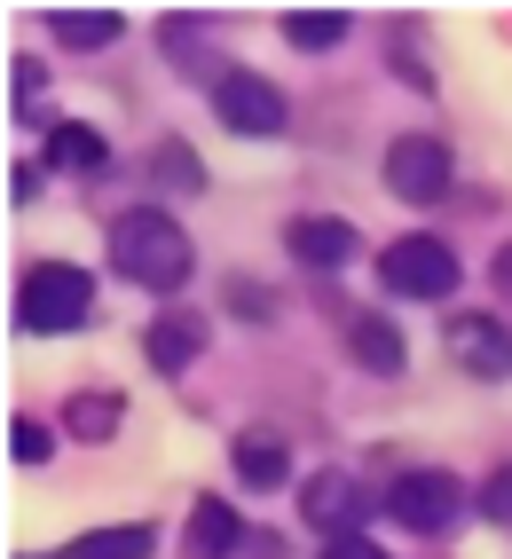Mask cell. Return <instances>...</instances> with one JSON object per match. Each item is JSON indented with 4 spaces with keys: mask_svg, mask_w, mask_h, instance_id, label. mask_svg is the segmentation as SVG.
Instances as JSON below:
<instances>
[{
    "mask_svg": "<svg viewBox=\"0 0 512 559\" xmlns=\"http://www.w3.org/2000/svg\"><path fill=\"white\" fill-rule=\"evenodd\" d=\"M386 512H394L410 536H450L457 520H465V480L442 473V465H410V473L386 489Z\"/></svg>",
    "mask_w": 512,
    "mask_h": 559,
    "instance_id": "cell-4",
    "label": "cell"
},
{
    "mask_svg": "<svg viewBox=\"0 0 512 559\" xmlns=\"http://www.w3.org/2000/svg\"><path fill=\"white\" fill-rule=\"evenodd\" d=\"M158 181H166V190H181V198H190V190H205V166L190 158V151H181V142H158V166H151Z\"/></svg>",
    "mask_w": 512,
    "mask_h": 559,
    "instance_id": "cell-19",
    "label": "cell"
},
{
    "mask_svg": "<svg viewBox=\"0 0 512 559\" xmlns=\"http://www.w3.org/2000/svg\"><path fill=\"white\" fill-rule=\"evenodd\" d=\"M142 355H151V370H190L205 355V323L198 316H158L142 331Z\"/></svg>",
    "mask_w": 512,
    "mask_h": 559,
    "instance_id": "cell-12",
    "label": "cell"
},
{
    "mask_svg": "<svg viewBox=\"0 0 512 559\" xmlns=\"http://www.w3.org/2000/svg\"><path fill=\"white\" fill-rule=\"evenodd\" d=\"M284 252L308 260V269H347V260H355V229H347V221H332V213H300V221L284 229Z\"/></svg>",
    "mask_w": 512,
    "mask_h": 559,
    "instance_id": "cell-9",
    "label": "cell"
},
{
    "mask_svg": "<svg viewBox=\"0 0 512 559\" xmlns=\"http://www.w3.org/2000/svg\"><path fill=\"white\" fill-rule=\"evenodd\" d=\"M457 276L465 269H457V252L442 237H394L379 252V284L394 292V300H450Z\"/></svg>",
    "mask_w": 512,
    "mask_h": 559,
    "instance_id": "cell-3",
    "label": "cell"
},
{
    "mask_svg": "<svg viewBox=\"0 0 512 559\" xmlns=\"http://www.w3.org/2000/svg\"><path fill=\"white\" fill-rule=\"evenodd\" d=\"M284 40L308 48V56L340 48V40H347V9H291V16H284Z\"/></svg>",
    "mask_w": 512,
    "mask_h": 559,
    "instance_id": "cell-17",
    "label": "cell"
},
{
    "mask_svg": "<svg viewBox=\"0 0 512 559\" xmlns=\"http://www.w3.org/2000/svg\"><path fill=\"white\" fill-rule=\"evenodd\" d=\"M300 512H308V528H340V536H355L362 489H355L347 473H315V480H308V497H300Z\"/></svg>",
    "mask_w": 512,
    "mask_h": 559,
    "instance_id": "cell-11",
    "label": "cell"
},
{
    "mask_svg": "<svg viewBox=\"0 0 512 559\" xmlns=\"http://www.w3.org/2000/svg\"><path fill=\"white\" fill-rule=\"evenodd\" d=\"M442 340H450V362L473 370V379H489V386L512 379V331H504L497 316H457Z\"/></svg>",
    "mask_w": 512,
    "mask_h": 559,
    "instance_id": "cell-7",
    "label": "cell"
},
{
    "mask_svg": "<svg viewBox=\"0 0 512 559\" xmlns=\"http://www.w3.org/2000/svg\"><path fill=\"white\" fill-rule=\"evenodd\" d=\"M16 316H24V331H40V340L80 331L95 316V276L71 269V260H32L24 284H16Z\"/></svg>",
    "mask_w": 512,
    "mask_h": 559,
    "instance_id": "cell-2",
    "label": "cell"
},
{
    "mask_svg": "<svg viewBox=\"0 0 512 559\" xmlns=\"http://www.w3.org/2000/svg\"><path fill=\"white\" fill-rule=\"evenodd\" d=\"M229 308H237V316H269V292H252V284H237V292H229Z\"/></svg>",
    "mask_w": 512,
    "mask_h": 559,
    "instance_id": "cell-23",
    "label": "cell"
},
{
    "mask_svg": "<svg viewBox=\"0 0 512 559\" xmlns=\"http://www.w3.org/2000/svg\"><path fill=\"white\" fill-rule=\"evenodd\" d=\"M63 426L80 433V441H111L119 433V394H80V402L63 409Z\"/></svg>",
    "mask_w": 512,
    "mask_h": 559,
    "instance_id": "cell-18",
    "label": "cell"
},
{
    "mask_svg": "<svg viewBox=\"0 0 512 559\" xmlns=\"http://www.w3.org/2000/svg\"><path fill=\"white\" fill-rule=\"evenodd\" d=\"M48 158L63 174H103L111 166V142H103V127H87V119H56L48 127Z\"/></svg>",
    "mask_w": 512,
    "mask_h": 559,
    "instance_id": "cell-13",
    "label": "cell"
},
{
    "mask_svg": "<svg viewBox=\"0 0 512 559\" xmlns=\"http://www.w3.org/2000/svg\"><path fill=\"white\" fill-rule=\"evenodd\" d=\"M489 284H497V292H504V300H512V245H504V252L489 260Z\"/></svg>",
    "mask_w": 512,
    "mask_h": 559,
    "instance_id": "cell-25",
    "label": "cell"
},
{
    "mask_svg": "<svg viewBox=\"0 0 512 559\" xmlns=\"http://www.w3.org/2000/svg\"><path fill=\"white\" fill-rule=\"evenodd\" d=\"M9 450H16V465H24V473H40V465L56 457V433H48L40 418H16V426H9Z\"/></svg>",
    "mask_w": 512,
    "mask_h": 559,
    "instance_id": "cell-20",
    "label": "cell"
},
{
    "mask_svg": "<svg viewBox=\"0 0 512 559\" xmlns=\"http://www.w3.org/2000/svg\"><path fill=\"white\" fill-rule=\"evenodd\" d=\"M323 559H386L371 536H332V544H323Z\"/></svg>",
    "mask_w": 512,
    "mask_h": 559,
    "instance_id": "cell-22",
    "label": "cell"
},
{
    "mask_svg": "<svg viewBox=\"0 0 512 559\" xmlns=\"http://www.w3.org/2000/svg\"><path fill=\"white\" fill-rule=\"evenodd\" d=\"M347 355L362 370H379V379H394V370H402V331L386 316H347Z\"/></svg>",
    "mask_w": 512,
    "mask_h": 559,
    "instance_id": "cell-14",
    "label": "cell"
},
{
    "mask_svg": "<svg viewBox=\"0 0 512 559\" xmlns=\"http://www.w3.org/2000/svg\"><path fill=\"white\" fill-rule=\"evenodd\" d=\"M213 110H222V127L237 134H284L291 103L276 80H261V71H213Z\"/></svg>",
    "mask_w": 512,
    "mask_h": 559,
    "instance_id": "cell-5",
    "label": "cell"
},
{
    "mask_svg": "<svg viewBox=\"0 0 512 559\" xmlns=\"http://www.w3.org/2000/svg\"><path fill=\"white\" fill-rule=\"evenodd\" d=\"M245 544V520L222 497H198L190 504V528H181V559H229Z\"/></svg>",
    "mask_w": 512,
    "mask_h": 559,
    "instance_id": "cell-10",
    "label": "cell"
},
{
    "mask_svg": "<svg viewBox=\"0 0 512 559\" xmlns=\"http://www.w3.org/2000/svg\"><path fill=\"white\" fill-rule=\"evenodd\" d=\"M9 198H16V205H32V198H40V174L16 166V174H9Z\"/></svg>",
    "mask_w": 512,
    "mask_h": 559,
    "instance_id": "cell-24",
    "label": "cell"
},
{
    "mask_svg": "<svg viewBox=\"0 0 512 559\" xmlns=\"http://www.w3.org/2000/svg\"><path fill=\"white\" fill-rule=\"evenodd\" d=\"M229 465H237L245 489H284V473H291V441H284L276 426H245V433L229 441Z\"/></svg>",
    "mask_w": 512,
    "mask_h": 559,
    "instance_id": "cell-8",
    "label": "cell"
},
{
    "mask_svg": "<svg viewBox=\"0 0 512 559\" xmlns=\"http://www.w3.org/2000/svg\"><path fill=\"white\" fill-rule=\"evenodd\" d=\"M9 80H16V110H32V103L48 95V63H32V56H16V63H9Z\"/></svg>",
    "mask_w": 512,
    "mask_h": 559,
    "instance_id": "cell-21",
    "label": "cell"
},
{
    "mask_svg": "<svg viewBox=\"0 0 512 559\" xmlns=\"http://www.w3.org/2000/svg\"><path fill=\"white\" fill-rule=\"evenodd\" d=\"M158 536L151 528H95V536H71L63 559H151Z\"/></svg>",
    "mask_w": 512,
    "mask_h": 559,
    "instance_id": "cell-16",
    "label": "cell"
},
{
    "mask_svg": "<svg viewBox=\"0 0 512 559\" xmlns=\"http://www.w3.org/2000/svg\"><path fill=\"white\" fill-rule=\"evenodd\" d=\"M119 24H127L119 9H56V16H48V32H56L63 48H111Z\"/></svg>",
    "mask_w": 512,
    "mask_h": 559,
    "instance_id": "cell-15",
    "label": "cell"
},
{
    "mask_svg": "<svg viewBox=\"0 0 512 559\" xmlns=\"http://www.w3.org/2000/svg\"><path fill=\"white\" fill-rule=\"evenodd\" d=\"M111 269L142 292H181L198 269V245L166 205H134V213L111 221Z\"/></svg>",
    "mask_w": 512,
    "mask_h": 559,
    "instance_id": "cell-1",
    "label": "cell"
},
{
    "mask_svg": "<svg viewBox=\"0 0 512 559\" xmlns=\"http://www.w3.org/2000/svg\"><path fill=\"white\" fill-rule=\"evenodd\" d=\"M386 190L402 205H433V198L450 190V151L433 134H402L394 151H386Z\"/></svg>",
    "mask_w": 512,
    "mask_h": 559,
    "instance_id": "cell-6",
    "label": "cell"
}]
</instances>
